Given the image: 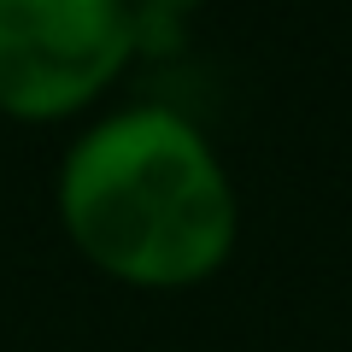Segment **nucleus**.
I'll return each instance as SVG.
<instances>
[{"mask_svg":"<svg viewBox=\"0 0 352 352\" xmlns=\"http://www.w3.org/2000/svg\"><path fill=\"white\" fill-rule=\"evenodd\" d=\"M53 212L94 276L135 294H188L241 247V194L223 153L159 100L76 129L53 170Z\"/></svg>","mask_w":352,"mask_h":352,"instance_id":"f257e3e1","label":"nucleus"},{"mask_svg":"<svg viewBox=\"0 0 352 352\" xmlns=\"http://www.w3.org/2000/svg\"><path fill=\"white\" fill-rule=\"evenodd\" d=\"M206 0H129L141 30H182V18H194Z\"/></svg>","mask_w":352,"mask_h":352,"instance_id":"7ed1b4c3","label":"nucleus"},{"mask_svg":"<svg viewBox=\"0 0 352 352\" xmlns=\"http://www.w3.org/2000/svg\"><path fill=\"white\" fill-rule=\"evenodd\" d=\"M135 53L129 0H0V118L24 129L88 118Z\"/></svg>","mask_w":352,"mask_h":352,"instance_id":"f03ea898","label":"nucleus"}]
</instances>
